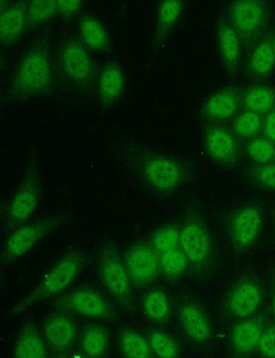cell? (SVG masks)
I'll list each match as a JSON object with an SVG mask.
<instances>
[{
    "label": "cell",
    "instance_id": "26",
    "mask_svg": "<svg viewBox=\"0 0 275 358\" xmlns=\"http://www.w3.org/2000/svg\"><path fill=\"white\" fill-rule=\"evenodd\" d=\"M182 4L179 0L161 2L157 12V30L160 34L169 32L175 24L181 14Z\"/></svg>",
    "mask_w": 275,
    "mask_h": 358
},
{
    "label": "cell",
    "instance_id": "8",
    "mask_svg": "<svg viewBox=\"0 0 275 358\" xmlns=\"http://www.w3.org/2000/svg\"><path fill=\"white\" fill-rule=\"evenodd\" d=\"M49 78V64L43 54H31L22 61L18 79L24 88L30 90L41 89L47 83Z\"/></svg>",
    "mask_w": 275,
    "mask_h": 358
},
{
    "label": "cell",
    "instance_id": "17",
    "mask_svg": "<svg viewBox=\"0 0 275 358\" xmlns=\"http://www.w3.org/2000/svg\"><path fill=\"white\" fill-rule=\"evenodd\" d=\"M234 141L230 134L221 127H214L206 135L207 151L214 158H229L234 151Z\"/></svg>",
    "mask_w": 275,
    "mask_h": 358
},
{
    "label": "cell",
    "instance_id": "19",
    "mask_svg": "<svg viewBox=\"0 0 275 358\" xmlns=\"http://www.w3.org/2000/svg\"><path fill=\"white\" fill-rule=\"evenodd\" d=\"M237 107L236 96L229 92H222L214 94L207 101L205 111L211 118L224 119L233 116Z\"/></svg>",
    "mask_w": 275,
    "mask_h": 358
},
{
    "label": "cell",
    "instance_id": "13",
    "mask_svg": "<svg viewBox=\"0 0 275 358\" xmlns=\"http://www.w3.org/2000/svg\"><path fill=\"white\" fill-rule=\"evenodd\" d=\"M261 225V215L258 209L248 207L241 210L233 222V235L241 246L251 244L258 235Z\"/></svg>",
    "mask_w": 275,
    "mask_h": 358
},
{
    "label": "cell",
    "instance_id": "21",
    "mask_svg": "<svg viewBox=\"0 0 275 358\" xmlns=\"http://www.w3.org/2000/svg\"><path fill=\"white\" fill-rule=\"evenodd\" d=\"M120 345L126 357L148 358L151 356V349L148 342L135 331H122L120 337Z\"/></svg>",
    "mask_w": 275,
    "mask_h": 358
},
{
    "label": "cell",
    "instance_id": "11",
    "mask_svg": "<svg viewBox=\"0 0 275 358\" xmlns=\"http://www.w3.org/2000/svg\"><path fill=\"white\" fill-rule=\"evenodd\" d=\"M146 173L149 182L156 188L168 190L179 182L182 171L179 166L168 158H157L148 163Z\"/></svg>",
    "mask_w": 275,
    "mask_h": 358
},
{
    "label": "cell",
    "instance_id": "7",
    "mask_svg": "<svg viewBox=\"0 0 275 358\" xmlns=\"http://www.w3.org/2000/svg\"><path fill=\"white\" fill-rule=\"evenodd\" d=\"M43 332L50 347L58 352H64L71 348L77 333L74 322L60 313L53 314L45 320Z\"/></svg>",
    "mask_w": 275,
    "mask_h": 358
},
{
    "label": "cell",
    "instance_id": "12",
    "mask_svg": "<svg viewBox=\"0 0 275 358\" xmlns=\"http://www.w3.org/2000/svg\"><path fill=\"white\" fill-rule=\"evenodd\" d=\"M218 45L226 69L230 74L237 70L239 60L238 34L232 24L222 21L217 30Z\"/></svg>",
    "mask_w": 275,
    "mask_h": 358
},
{
    "label": "cell",
    "instance_id": "5",
    "mask_svg": "<svg viewBox=\"0 0 275 358\" xmlns=\"http://www.w3.org/2000/svg\"><path fill=\"white\" fill-rule=\"evenodd\" d=\"M232 25L241 38L250 39L261 28L265 20L263 6L256 1H238L230 8Z\"/></svg>",
    "mask_w": 275,
    "mask_h": 358
},
{
    "label": "cell",
    "instance_id": "35",
    "mask_svg": "<svg viewBox=\"0 0 275 358\" xmlns=\"http://www.w3.org/2000/svg\"><path fill=\"white\" fill-rule=\"evenodd\" d=\"M57 9L56 1H34L30 7V14L36 20H45L50 17Z\"/></svg>",
    "mask_w": 275,
    "mask_h": 358
},
{
    "label": "cell",
    "instance_id": "36",
    "mask_svg": "<svg viewBox=\"0 0 275 358\" xmlns=\"http://www.w3.org/2000/svg\"><path fill=\"white\" fill-rule=\"evenodd\" d=\"M258 346L264 356L275 357V329L267 330L261 334Z\"/></svg>",
    "mask_w": 275,
    "mask_h": 358
},
{
    "label": "cell",
    "instance_id": "20",
    "mask_svg": "<svg viewBox=\"0 0 275 358\" xmlns=\"http://www.w3.org/2000/svg\"><path fill=\"white\" fill-rule=\"evenodd\" d=\"M261 334V330L256 323L242 322L233 330L234 345L241 352L250 351L258 346Z\"/></svg>",
    "mask_w": 275,
    "mask_h": 358
},
{
    "label": "cell",
    "instance_id": "24",
    "mask_svg": "<svg viewBox=\"0 0 275 358\" xmlns=\"http://www.w3.org/2000/svg\"><path fill=\"white\" fill-rule=\"evenodd\" d=\"M82 37L85 43L94 49H104L107 45L108 39L104 27L96 19L86 17L80 25Z\"/></svg>",
    "mask_w": 275,
    "mask_h": 358
},
{
    "label": "cell",
    "instance_id": "34",
    "mask_svg": "<svg viewBox=\"0 0 275 358\" xmlns=\"http://www.w3.org/2000/svg\"><path fill=\"white\" fill-rule=\"evenodd\" d=\"M179 235L174 229H164L158 231L153 238V246L160 255L177 248Z\"/></svg>",
    "mask_w": 275,
    "mask_h": 358
},
{
    "label": "cell",
    "instance_id": "37",
    "mask_svg": "<svg viewBox=\"0 0 275 358\" xmlns=\"http://www.w3.org/2000/svg\"><path fill=\"white\" fill-rule=\"evenodd\" d=\"M256 176L263 186L275 190V163L261 167L257 170Z\"/></svg>",
    "mask_w": 275,
    "mask_h": 358
},
{
    "label": "cell",
    "instance_id": "38",
    "mask_svg": "<svg viewBox=\"0 0 275 358\" xmlns=\"http://www.w3.org/2000/svg\"><path fill=\"white\" fill-rule=\"evenodd\" d=\"M264 131L270 141L275 142V110L267 116L265 122Z\"/></svg>",
    "mask_w": 275,
    "mask_h": 358
},
{
    "label": "cell",
    "instance_id": "6",
    "mask_svg": "<svg viewBox=\"0 0 275 358\" xmlns=\"http://www.w3.org/2000/svg\"><path fill=\"white\" fill-rule=\"evenodd\" d=\"M124 265L129 278L138 284H144L156 276L159 262L154 251L146 246H138L126 253Z\"/></svg>",
    "mask_w": 275,
    "mask_h": 358
},
{
    "label": "cell",
    "instance_id": "18",
    "mask_svg": "<svg viewBox=\"0 0 275 358\" xmlns=\"http://www.w3.org/2000/svg\"><path fill=\"white\" fill-rule=\"evenodd\" d=\"M109 337L106 329L98 325L88 327L81 338V350L87 357L102 356L108 348Z\"/></svg>",
    "mask_w": 275,
    "mask_h": 358
},
{
    "label": "cell",
    "instance_id": "16",
    "mask_svg": "<svg viewBox=\"0 0 275 358\" xmlns=\"http://www.w3.org/2000/svg\"><path fill=\"white\" fill-rule=\"evenodd\" d=\"M63 63L65 71L71 77L82 80L91 70V62L87 52L76 43H70L63 52Z\"/></svg>",
    "mask_w": 275,
    "mask_h": 358
},
{
    "label": "cell",
    "instance_id": "27",
    "mask_svg": "<svg viewBox=\"0 0 275 358\" xmlns=\"http://www.w3.org/2000/svg\"><path fill=\"white\" fill-rule=\"evenodd\" d=\"M146 315L154 321H163L169 313V306L165 295L157 290L149 291L144 302Z\"/></svg>",
    "mask_w": 275,
    "mask_h": 358
},
{
    "label": "cell",
    "instance_id": "31",
    "mask_svg": "<svg viewBox=\"0 0 275 358\" xmlns=\"http://www.w3.org/2000/svg\"><path fill=\"white\" fill-rule=\"evenodd\" d=\"M148 344L151 350L160 357L170 358L177 355V347L165 334L155 331L150 335Z\"/></svg>",
    "mask_w": 275,
    "mask_h": 358
},
{
    "label": "cell",
    "instance_id": "10",
    "mask_svg": "<svg viewBox=\"0 0 275 358\" xmlns=\"http://www.w3.org/2000/svg\"><path fill=\"white\" fill-rule=\"evenodd\" d=\"M13 355L17 358L47 357L44 341L32 322H28L22 327L14 346Z\"/></svg>",
    "mask_w": 275,
    "mask_h": 358
},
{
    "label": "cell",
    "instance_id": "2",
    "mask_svg": "<svg viewBox=\"0 0 275 358\" xmlns=\"http://www.w3.org/2000/svg\"><path fill=\"white\" fill-rule=\"evenodd\" d=\"M56 306L81 316L108 319L113 315L109 303L98 293L89 288L74 290L59 297Z\"/></svg>",
    "mask_w": 275,
    "mask_h": 358
},
{
    "label": "cell",
    "instance_id": "28",
    "mask_svg": "<svg viewBox=\"0 0 275 358\" xmlns=\"http://www.w3.org/2000/svg\"><path fill=\"white\" fill-rule=\"evenodd\" d=\"M245 101L246 107L249 111L256 114L266 112L273 107L275 102V95L268 88L256 87L248 92Z\"/></svg>",
    "mask_w": 275,
    "mask_h": 358
},
{
    "label": "cell",
    "instance_id": "33",
    "mask_svg": "<svg viewBox=\"0 0 275 358\" xmlns=\"http://www.w3.org/2000/svg\"><path fill=\"white\" fill-rule=\"evenodd\" d=\"M261 125L258 114L249 111L241 114L236 120L234 131L240 136H250L259 130Z\"/></svg>",
    "mask_w": 275,
    "mask_h": 358
},
{
    "label": "cell",
    "instance_id": "9",
    "mask_svg": "<svg viewBox=\"0 0 275 358\" xmlns=\"http://www.w3.org/2000/svg\"><path fill=\"white\" fill-rule=\"evenodd\" d=\"M179 242L184 253L192 262L202 261L210 250V242L206 233L195 223L184 227L179 235Z\"/></svg>",
    "mask_w": 275,
    "mask_h": 358
},
{
    "label": "cell",
    "instance_id": "15",
    "mask_svg": "<svg viewBox=\"0 0 275 358\" xmlns=\"http://www.w3.org/2000/svg\"><path fill=\"white\" fill-rule=\"evenodd\" d=\"M179 317L184 330L192 339L204 341L210 335V323L198 308L186 306L179 311Z\"/></svg>",
    "mask_w": 275,
    "mask_h": 358
},
{
    "label": "cell",
    "instance_id": "40",
    "mask_svg": "<svg viewBox=\"0 0 275 358\" xmlns=\"http://www.w3.org/2000/svg\"><path fill=\"white\" fill-rule=\"evenodd\" d=\"M273 312H274V315L275 317V295H274V301H273Z\"/></svg>",
    "mask_w": 275,
    "mask_h": 358
},
{
    "label": "cell",
    "instance_id": "22",
    "mask_svg": "<svg viewBox=\"0 0 275 358\" xmlns=\"http://www.w3.org/2000/svg\"><path fill=\"white\" fill-rule=\"evenodd\" d=\"M274 62L272 43L264 41L254 48L250 59V68L258 76H266L272 70Z\"/></svg>",
    "mask_w": 275,
    "mask_h": 358
},
{
    "label": "cell",
    "instance_id": "23",
    "mask_svg": "<svg viewBox=\"0 0 275 358\" xmlns=\"http://www.w3.org/2000/svg\"><path fill=\"white\" fill-rule=\"evenodd\" d=\"M25 18L23 12L18 8L6 10L1 17V38L8 42L15 39L23 30Z\"/></svg>",
    "mask_w": 275,
    "mask_h": 358
},
{
    "label": "cell",
    "instance_id": "30",
    "mask_svg": "<svg viewBox=\"0 0 275 358\" xmlns=\"http://www.w3.org/2000/svg\"><path fill=\"white\" fill-rule=\"evenodd\" d=\"M160 262L164 271L168 275L180 274L187 266L186 256L177 248L162 254Z\"/></svg>",
    "mask_w": 275,
    "mask_h": 358
},
{
    "label": "cell",
    "instance_id": "1",
    "mask_svg": "<svg viewBox=\"0 0 275 358\" xmlns=\"http://www.w3.org/2000/svg\"><path fill=\"white\" fill-rule=\"evenodd\" d=\"M84 264L82 255L76 252L60 258L48 269L36 286L14 304L10 313L12 315L22 314L33 306L62 293L80 274Z\"/></svg>",
    "mask_w": 275,
    "mask_h": 358
},
{
    "label": "cell",
    "instance_id": "25",
    "mask_svg": "<svg viewBox=\"0 0 275 358\" xmlns=\"http://www.w3.org/2000/svg\"><path fill=\"white\" fill-rule=\"evenodd\" d=\"M100 92L107 100L118 97L123 90V76L116 65L108 66L102 72L100 81Z\"/></svg>",
    "mask_w": 275,
    "mask_h": 358
},
{
    "label": "cell",
    "instance_id": "41",
    "mask_svg": "<svg viewBox=\"0 0 275 358\" xmlns=\"http://www.w3.org/2000/svg\"><path fill=\"white\" fill-rule=\"evenodd\" d=\"M272 47H273V51H274V57H275V37H274L273 43H272Z\"/></svg>",
    "mask_w": 275,
    "mask_h": 358
},
{
    "label": "cell",
    "instance_id": "32",
    "mask_svg": "<svg viewBox=\"0 0 275 358\" xmlns=\"http://www.w3.org/2000/svg\"><path fill=\"white\" fill-rule=\"evenodd\" d=\"M248 151L252 159L259 162H267L275 158V147L265 139L252 140L248 146Z\"/></svg>",
    "mask_w": 275,
    "mask_h": 358
},
{
    "label": "cell",
    "instance_id": "39",
    "mask_svg": "<svg viewBox=\"0 0 275 358\" xmlns=\"http://www.w3.org/2000/svg\"><path fill=\"white\" fill-rule=\"evenodd\" d=\"M79 1H58L57 10L63 13H71L76 10L80 6Z\"/></svg>",
    "mask_w": 275,
    "mask_h": 358
},
{
    "label": "cell",
    "instance_id": "3",
    "mask_svg": "<svg viewBox=\"0 0 275 358\" xmlns=\"http://www.w3.org/2000/svg\"><path fill=\"white\" fill-rule=\"evenodd\" d=\"M98 268L101 279L112 296L122 304L130 295L129 276L124 264L114 250L109 248L101 253Z\"/></svg>",
    "mask_w": 275,
    "mask_h": 358
},
{
    "label": "cell",
    "instance_id": "14",
    "mask_svg": "<svg viewBox=\"0 0 275 358\" xmlns=\"http://www.w3.org/2000/svg\"><path fill=\"white\" fill-rule=\"evenodd\" d=\"M260 299V290L256 284H243L233 292L230 301V310L235 316H248L256 309Z\"/></svg>",
    "mask_w": 275,
    "mask_h": 358
},
{
    "label": "cell",
    "instance_id": "29",
    "mask_svg": "<svg viewBox=\"0 0 275 358\" xmlns=\"http://www.w3.org/2000/svg\"><path fill=\"white\" fill-rule=\"evenodd\" d=\"M36 197L32 190L25 189L14 198L10 207V216L15 221L26 219L33 211Z\"/></svg>",
    "mask_w": 275,
    "mask_h": 358
},
{
    "label": "cell",
    "instance_id": "4",
    "mask_svg": "<svg viewBox=\"0 0 275 358\" xmlns=\"http://www.w3.org/2000/svg\"><path fill=\"white\" fill-rule=\"evenodd\" d=\"M52 224L51 221H38L17 229L5 245L2 262L8 263L23 255L46 234Z\"/></svg>",
    "mask_w": 275,
    "mask_h": 358
}]
</instances>
